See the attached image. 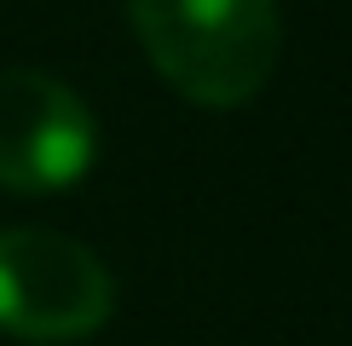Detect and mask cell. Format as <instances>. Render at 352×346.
Instances as JSON below:
<instances>
[{"label": "cell", "instance_id": "1", "mask_svg": "<svg viewBox=\"0 0 352 346\" xmlns=\"http://www.w3.org/2000/svg\"><path fill=\"white\" fill-rule=\"evenodd\" d=\"M156 76L202 110H237L272 81L277 0H127Z\"/></svg>", "mask_w": 352, "mask_h": 346}, {"label": "cell", "instance_id": "2", "mask_svg": "<svg viewBox=\"0 0 352 346\" xmlns=\"http://www.w3.org/2000/svg\"><path fill=\"white\" fill-rule=\"evenodd\" d=\"M116 306L110 271L87 242L41 225L0 231V329L23 341H81Z\"/></svg>", "mask_w": 352, "mask_h": 346}, {"label": "cell", "instance_id": "3", "mask_svg": "<svg viewBox=\"0 0 352 346\" xmlns=\"http://www.w3.org/2000/svg\"><path fill=\"white\" fill-rule=\"evenodd\" d=\"M98 156L93 110L47 69H0V185L23 196L69 191Z\"/></svg>", "mask_w": 352, "mask_h": 346}]
</instances>
